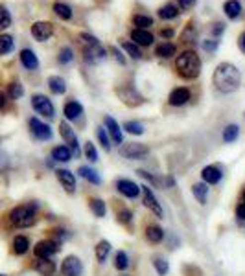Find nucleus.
<instances>
[{
	"label": "nucleus",
	"instance_id": "nucleus-24",
	"mask_svg": "<svg viewBox=\"0 0 245 276\" xmlns=\"http://www.w3.org/2000/svg\"><path fill=\"white\" fill-rule=\"evenodd\" d=\"M77 175L83 180H87L89 184H92V186H102L103 184L102 175L98 173V169H94L92 166H79L77 167Z\"/></svg>",
	"mask_w": 245,
	"mask_h": 276
},
{
	"label": "nucleus",
	"instance_id": "nucleus-6",
	"mask_svg": "<svg viewBox=\"0 0 245 276\" xmlns=\"http://www.w3.org/2000/svg\"><path fill=\"white\" fill-rule=\"evenodd\" d=\"M30 103H32V109L39 114V118L54 120V118L58 116L56 114V105H54V102H52L48 96L41 94V92H39V94H33Z\"/></svg>",
	"mask_w": 245,
	"mask_h": 276
},
{
	"label": "nucleus",
	"instance_id": "nucleus-21",
	"mask_svg": "<svg viewBox=\"0 0 245 276\" xmlns=\"http://www.w3.org/2000/svg\"><path fill=\"white\" fill-rule=\"evenodd\" d=\"M83 110H85L83 105H81L79 102H76V100H68V102L63 105L64 120H66V122H76V120L81 118Z\"/></svg>",
	"mask_w": 245,
	"mask_h": 276
},
{
	"label": "nucleus",
	"instance_id": "nucleus-41",
	"mask_svg": "<svg viewBox=\"0 0 245 276\" xmlns=\"http://www.w3.org/2000/svg\"><path fill=\"white\" fill-rule=\"evenodd\" d=\"M52 9H54V13H56L61 20H72V17H74L72 7L68 6V4H63V2H56Z\"/></svg>",
	"mask_w": 245,
	"mask_h": 276
},
{
	"label": "nucleus",
	"instance_id": "nucleus-34",
	"mask_svg": "<svg viewBox=\"0 0 245 276\" xmlns=\"http://www.w3.org/2000/svg\"><path fill=\"white\" fill-rule=\"evenodd\" d=\"M122 131H125L127 135L140 136L146 133V127H144V123H140L138 120H125L122 125Z\"/></svg>",
	"mask_w": 245,
	"mask_h": 276
},
{
	"label": "nucleus",
	"instance_id": "nucleus-60",
	"mask_svg": "<svg viewBox=\"0 0 245 276\" xmlns=\"http://www.w3.org/2000/svg\"><path fill=\"white\" fill-rule=\"evenodd\" d=\"M238 46H240V50H242V52L245 54V32L240 33V37H238Z\"/></svg>",
	"mask_w": 245,
	"mask_h": 276
},
{
	"label": "nucleus",
	"instance_id": "nucleus-1",
	"mask_svg": "<svg viewBox=\"0 0 245 276\" xmlns=\"http://www.w3.org/2000/svg\"><path fill=\"white\" fill-rule=\"evenodd\" d=\"M39 214H41V203L35 199L24 201L19 205L11 206L4 214L6 228L9 230H28L39 223Z\"/></svg>",
	"mask_w": 245,
	"mask_h": 276
},
{
	"label": "nucleus",
	"instance_id": "nucleus-63",
	"mask_svg": "<svg viewBox=\"0 0 245 276\" xmlns=\"http://www.w3.org/2000/svg\"><path fill=\"white\" fill-rule=\"evenodd\" d=\"M122 276H129V275H122Z\"/></svg>",
	"mask_w": 245,
	"mask_h": 276
},
{
	"label": "nucleus",
	"instance_id": "nucleus-9",
	"mask_svg": "<svg viewBox=\"0 0 245 276\" xmlns=\"http://www.w3.org/2000/svg\"><path fill=\"white\" fill-rule=\"evenodd\" d=\"M115 190L118 195H122L123 199H138L140 197V184H136L133 179L127 177H118L115 180Z\"/></svg>",
	"mask_w": 245,
	"mask_h": 276
},
{
	"label": "nucleus",
	"instance_id": "nucleus-19",
	"mask_svg": "<svg viewBox=\"0 0 245 276\" xmlns=\"http://www.w3.org/2000/svg\"><path fill=\"white\" fill-rule=\"evenodd\" d=\"M190 100H192V90L188 87H177L168 94V103L172 107H183V105L190 103Z\"/></svg>",
	"mask_w": 245,
	"mask_h": 276
},
{
	"label": "nucleus",
	"instance_id": "nucleus-23",
	"mask_svg": "<svg viewBox=\"0 0 245 276\" xmlns=\"http://www.w3.org/2000/svg\"><path fill=\"white\" fill-rule=\"evenodd\" d=\"M50 159L54 162H59V164H66V162H70L74 159V153L70 151L68 146L59 144V146H54L50 149Z\"/></svg>",
	"mask_w": 245,
	"mask_h": 276
},
{
	"label": "nucleus",
	"instance_id": "nucleus-25",
	"mask_svg": "<svg viewBox=\"0 0 245 276\" xmlns=\"http://www.w3.org/2000/svg\"><path fill=\"white\" fill-rule=\"evenodd\" d=\"M83 57L87 63L96 64L98 61H103V59L107 57V52H105V48H103L102 43H100V45H96V46L83 48Z\"/></svg>",
	"mask_w": 245,
	"mask_h": 276
},
{
	"label": "nucleus",
	"instance_id": "nucleus-22",
	"mask_svg": "<svg viewBox=\"0 0 245 276\" xmlns=\"http://www.w3.org/2000/svg\"><path fill=\"white\" fill-rule=\"evenodd\" d=\"M19 61L26 70L35 72L39 68V57L35 55V52H33L32 48H22V50L19 52Z\"/></svg>",
	"mask_w": 245,
	"mask_h": 276
},
{
	"label": "nucleus",
	"instance_id": "nucleus-51",
	"mask_svg": "<svg viewBox=\"0 0 245 276\" xmlns=\"http://www.w3.org/2000/svg\"><path fill=\"white\" fill-rule=\"evenodd\" d=\"M79 43L83 45V48H89V46L100 45V41H98L94 35H90V33H85V32L79 33Z\"/></svg>",
	"mask_w": 245,
	"mask_h": 276
},
{
	"label": "nucleus",
	"instance_id": "nucleus-20",
	"mask_svg": "<svg viewBox=\"0 0 245 276\" xmlns=\"http://www.w3.org/2000/svg\"><path fill=\"white\" fill-rule=\"evenodd\" d=\"M144 238H146V241L149 245H161L166 239V230L161 225H157V223H149L144 228Z\"/></svg>",
	"mask_w": 245,
	"mask_h": 276
},
{
	"label": "nucleus",
	"instance_id": "nucleus-28",
	"mask_svg": "<svg viewBox=\"0 0 245 276\" xmlns=\"http://www.w3.org/2000/svg\"><path fill=\"white\" fill-rule=\"evenodd\" d=\"M192 195H193V199L197 201L199 205H206L208 195H210V186L205 184L203 180H199V182H193L192 184Z\"/></svg>",
	"mask_w": 245,
	"mask_h": 276
},
{
	"label": "nucleus",
	"instance_id": "nucleus-10",
	"mask_svg": "<svg viewBox=\"0 0 245 276\" xmlns=\"http://www.w3.org/2000/svg\"><path fill=\"white\" fill-rule=\"evenodd\" d=\"M59 135H61V138L64 140V146H68L70 148V151L74 153V157H81V146H79V140H77V135L76 131L72 129V125L66 120H63V122L59 123Z\"/></svg>",
	"mask_w": 245,
	"mask_h": 276
},
{
	"label": "nucleus",
	"instance_id": "nucleus-27",
	"mask_svg": "<svg viewBox=\"0 0 245 276\" xmlns=\"http://www.w3.org/2000/svg\"><path fill=\"white\" fill-rule=\"evenodd\" d=\"M131 41L135 43L136 46H151L155 41V35L151 32H148V30H138V28H135L133 32H131Z\"/></svg>",
	"mask_w": 245,
	"mask_h": 276
},
{
	"label": "nucleus",
	"instance_id": "nucleus-15",
	"mask_svg": "<svg viewBox=\"0 0 245 276\" xmlns=\"http://www.w3.org/2000/svg\"><path fill=\"white\" fill-rule=\"evenodd\" d=\"M32 271L37 276H56L58 264H56L54 258H33Z\"/></svg>",
	"mask_w": 245,
	"mask_h": 276
},
{
	"label": "nucleus",
	"instance_id": "nucleus-16",
	"mask_svg": "<svg viewBox=\"0 0 245 276\" xmlns=\"http://www.w3.org/2000/svg\"><path fill=\"white\" fill-rule=\"evenodd\" d=\"M201 180L208 184V186H218L219 182L223 180L225 173H223V167L221 166H216V164H208L201 169Z\"/></svg>",
	"mask_w": 245,
	"mask_h": 276
},
{
	"label": "nucleus",
	"instance_id": "nucleus-36",
	"mask_svg": "<svg viewBox=\"0 0 245 276\" xmlns=\"http://www.w3.org/2000/svg\"><path fill=\"white\" fill-rule=\"evenodd\" d=\"M151 265H153L155 273L159 276H168V273H170V264H168L166 258L161 256V254L151 258Z\"/></svg>",
	"mask_w": 245,
	"mask_h": 276
},
{
	"label": "nucleus",
	"instance_id": "nucleus-14",
	"mask_svg": "<svg viewBox=\"0 0 245 276\" xmlns=\"http://www.w3.org/2000/svg\"><path fill=\"white\" fill-rule=\"evenodd\" d=\"M54 173H56V179H58V182L63 186V190L66 193H76L77 190V179L76 175L72 173L70 169H66V167H56L54 169Z\"/></svg>",
	"mask_w": 245,
	"mask_h": 276
},
{
	"label": "nucleus",
	"instance_id": "nucleus-56",
	"mask_svg": "<svg viewBox=\"0 0 245 276\" xmlns=\"http://www.w3.org/2000/svg\"><path fill=\"white\" fill-rule=\"evenodd\" d=\"M234 214H236V219H238L240 223H245V205L244 203H240V205L236 206Z\"/></svg>",
	"mask_w": 245,
	"mask_h": 276
},
{
	"label": "nucleus",
	"instance_id": "nucleus-39",
	"mask_svg": "<svg viewBox=\"0 0 245 276\" xmlns=\"http://www.w3.org/2000/svg\"><path fill=\"white\" fill-rule=\"evenodd\" d=\"M116 221L120 223V225H133V221H135V214H133V210L131 208H127V206H122V208H118L116 210Z\"/></svg>",
	"mask_w": 245,
	"mask_h": 276
},
{
	"label": "nucleus",
	"instance_id": "nucleus-43",
	"mask_svg": "<svg viewBox=\"0 0 245 276\" xmlns=\"http://www.w3.org/2000/svg\"><path fill=\"white\" fill-rule=\"evenodd\" d=\"M120 45H122L123 52H125V54H127V55H129L131 59H140V57H142L140 46H136L135 43H131V41H122Z\"/></svg>",
	"mask_w": 245,
	"mask_h": 276
},
{
	"label": "nucleus",
	"instance_id": "nucleus-29",
	"mask_svg": "<svg viewBox=\"0 0 245 276\" xmlns=\"http://www.w3.org/2000/svg\"><path fill=\"white\" fill-rule=\"evenodd\" d=\"M87 205H89V210L94 218L103 219L107 216V203L103 199H100V197H89V203H87Z\"/></svg>",
	"mask_w": 245,
	"mask_h": 276
},
{
	"label": "nucleus",
	"instance_id": "nucleus-30",
	"mask_svg": "<svg viewBox=\"0 0 245 276\" xmlns=\"http://www.w3.org/2000/svg\"><path fill=\"white\" fill-rule=\"evenodd\" d=\"M113 267H115L118 273H125V271L131 267V258L125 251H116L115 256H113Z\"/></svg>",
	"mask_w": 245,
	"mask_h": 276
},
{
	"label": "nucleus",
	"instance_id": "nucleus-44",
	"mask_svg": "<svg viewBox=\"0 0 245 276\" xmlns=\"http://www.w3.org/2000/svg\"><path fill=\"white\" fill-rule=\"evenodd\" d=\"M83 157L87 159L89 162H98L100 161V155H98V149H96V146L92 144V142H85L83 144Z\"/></svg>",
	"mask_w": 245,
	"mask_h": 276
},
{
	"label": "nucleus",
	"instance_id": "nucleus-61",
	"mask_svg": "<svg viewBox=\"0 0 245 276\" xmlns=\"http://www.w3.org/2000/svg\"><path fill=\"white\" fill-rule=\"evenodd\" d=\"M240 203H244L245 205V186L242 188V193H240Z\"/></svg>",
	"mask_w": 245,
	"mask_h": 276
},
{
	"label": "nucleus",
	"instance_id": "nucleus-46",
	"mask_svg": "<svg viewBox=\"0 0 245 276\" xmlns=\"http://www.w3.org/2000/svg\"><path fill=\"white\" fill-rule=\"evenodd\" d=\"M96 138L100 142V146L103 148V151H111V138L103 125H98L96 127Z\"/></svg>",
	"mask_w": 245,
	"mask_h": 276
},
{
	"label": "nucleus",
	"instance_id": "nucleus-48",
	"mask_svg": "<svg viewBox=\"0 0 245 276\" xmlns=\"http://www.w3.org/2000/svg\"><path fill=\"white\" fill-rule=\"evenodd\" d=\"M74 61V52L70 46H63L58 54V63L59 64H70Z\"/></svg>",
	"mask_w": 245,
	"mask_h": 276
},
{
	"label": "nucleus",
	"instance_id": "nucleus-50",
	"mask_svg": "<svg viewBox=\"0 0 245 276\" xmlns=\"http://www.w3.org/2000/svg\"><path fill=\"white\" fill-rule=\"evenodd\" d=\"M11 26V13L7 11L6 6L0 4V30H7Z\"/></svg>",
	"mask_w": 245,
	"mask_h": 276
},
{
	"label": "nucleus",
	"instance_id": "nucleus-42",
	"mask_svg": "<svg viewBox=\"0 0 245 276\" xmlns=\"http://www.w3.org/2000/svg\"><path fill=\"white\" fill-rule=\"evenodd\" d=\"M13 48H15V41H13V37L11 35H7V33H2V35H0V55L11 54Z\"/></svg>",
	"mask_w": 245,
	"mask_h": 276
},
{
	"label": "nucleus",
	"instance_id": "nucleus-40",
	"mask_svg": "<svg viewBox=\"0 0 245 276\" xmlns=\"http://www.w3.org/2000/svg\"><path fill=\"white\" fill-rule=\"evenodd\" d=\"M179 7L175 6L174 2H168V4H164V6L159 9V17H161L162 20H172V19H177L179 17Z\"/></svg>",
	"mask_w": 245,
	"mask_h": 276
},
{
	"label": "nucleus",
	"instance_id": "nucleus-59",
	"mask_svg": "<svg viewBox=\"0 0 245 276\" xmlns=\"http://www.w3.org/2000/svg\"><path fill=\"white\" fill-rule=\"evenodd\" d=\"M159 35L164 39H172L175 35V32H174V28H162L161 32H159Z\"/></svg>",
	"mask_w": 245,
	"mask_h": 276
},
{
	"label": "nucleus",
	"instance_id": "nucleus-3",
	"mask_svg": "<svg viewBox=\"0 0 245 276\" xmlns=\"http://www.w3.org/2000/svg\"><path fill=\"white\" fill-rule=\"evenodd\" d=\"M175 70L183 79H197L201 74V59L197 55V52H181L175 57Z\"/></svg>",
	"mask_w": 245,
	"mask_h": 276
},
{
	"label": "nucleus",
	"instance_id": "nucleus-12",
	"mask_svg": "<svg viewBox=\"0 0 245 276\" xmlns=\"http://www.w3.org/2000/svg\"><path fill=\"white\" fill-rule=\"evenodd\" d=\"M83 271H85L83 262H81V258L76 256V254L64 256L61 265H59L61 276H83Z\"/></svg>",
	"mask_w": 245,
	"mask_h": 276
},
{
	"label": "nucleus",
	"instance_id": "nucleus-58",
	"mask_svg": "<svg viewBox=\"0 0 245 276\" xmlns=\"http://www.w3.org/2000/svg\"><path fill=\"white\" fill-rule=\"evenodd\" d=\"M7 103H9V98H7L6 90H0V110H6Z\"/></svg>",
	"mask_w": 245,
	"mask_h": 276
},
{
	"label": "nucleus",
	"instance_id": "nucleus-57",
	"mask_svg": "<svg viewBox=\"0 0 245 276\" xmlns=\"http://www.w3.org/2000/svg\"><path fill=\"white\" fill-rule=\"evenodd\" d=\"M177 2H179L181 9L188 11V9H192V7L195 6V2H197V0H177Z\"/></svg>",
	"mask_w": 245,
	"mask_h": 276
},
{
	"label": "nucleus",
	"instance_id": "nucleus-55",
	"mask_svg": "<svg viewBox=\"0 0 245 276\" xmlns=\"http://www.w3.org/2000/svg\"><path fill=\"white\" fill-rule=\"evenodd\" d=\"M223 32H225V24H223V22H214L212 28H210V33H212L216 39H218Z\"/></svg>",
	"mask_w": 245,
	"mask_h": 276
},
{
	"label": "nucleus",
	"instance_id": "nucleus-52",
	"mask_svg": "<svg viewBox=\"0 0 245 276\" xmlns=\"http://www.w3.org/2000/svg\"><path fill=\"white\" fill-rule=\"evenodd\" d=\"M201 48L208 54H212L219 48V41L218 39H205V41H201Z\"/></svg>",
	"mask_w": 245,
	"mask_h": 276
},
{
	"label": "nucleus",
	"instance_id": "nucleus-37",
	"mask_svg": "<svg viewBox=\"0 0 245 276\" xmlns=\"http://www.w3.org/2000/svg\"><path fill=\"white\" fill-rule=\"evenodd\" d=\"M221 138H223L225 144H234V142L238 140L240 138V125L238 123H229V125H225Z\"/></svg>",
	"mask_w": 245,
	"mask_h": 276
},
{
	"label": "nucleus",
	"instance_id": "nucleus-26",
	"mask_svg": "<svg viewBox=\"0 0 245 276\" xmlns=\"http://www.w3.org/2000/svg\"><path fill=\"white\" fill-rule=\"evenodd\" d=\"M111 252H113V245H111L107 239H100V241L94 245V258H96V262L100 265H103L107 262V258L111 256Z\"/></svg>",
	"mask_w": 245,
	"mask_h": 276
},
{
	"label": "nucleus",
	"instance_id": "nucleus-54",
	"mask_svg": "<svg viewBox=\"0 0 245 276\" xmlns=\"http://www.w3.org/2000/svg\"><path fill=\"white\" fill-rule=\"evenodd\" d=\"M109 52H111V54H113V57L116 59V63H118V64H122V66H123V64H125V57H123V54H122V52H120V50H118L116 46H111Z\"/></svg>",
	"mask_w": 245,
	"mask_h": 276
},
{
	"label": "nucleus",
	"instance_id": "nucleus-4",
	"mask_svg": "<svg viewBox=\"0 0 245 276\" xmlns=\"http://www.w3.org/2000/svg\"><path fill=\"white\" fill-rule=\"evenodd\" d=\"M118 153L125 161H146L151 153V149L146 144H140V142H127V144L123 142L118 148Z\"/></svg>",
	"mask_w": 245,
	"mask_h": 276
},
{
	"label": "nucleus",
	"instance_id": "nucleus-47",
	"mask_svg": "<svg viewBox=\"0 0 245 276\" xmlns=\"http://www.w3.org/2000/svg\"><path fill=\"white\" fill-rule=\"evenodd\" d=\"M133 26H136L138 30H148V28L153 26V19L148 17V15H142V13H138V15L133 17Z\"/></svg>",
	"mask_w": 245,
	"mask_h": 276
},
{
	"label": "nucleus",
	"instance_id": "nucleus-5",
	"mask_svg": "<svg viewBox=\"0 0 245 276\" xmlns=\"http://www.w3.org/2000/svg\"><path fill=\"white\" fill-rule=\"evenodd\" d=\"M28 131L33 140L37 142H50L54 138V129L50 127V123L43 122L39 116H32L28 120Z\"/></svg>",
	"mask_w": 245,
	"mask_h": 276
},
{
	"label": "nucleus",
	"instance_id": "nucleus-32",
	"mask_svg": "<svg viewBox=\"0 0 245 276\" xmlns=\"http://www.w3.org/2000/svg\"><path fill=\"white\" fill-rule=\"evenodd\" d=\"M136 175H138L140 179L146 180L149 186L162 188V190H164V177H162V175H153L151 171H148V169H136Z\"/></svg>",
	"mask_w": 245,
	"mask_h": 276
},
{
	"label": "nucleus",
	"instance_id": "nucleus-38",
	"mask_svg": "<svg viewBox=\"0 0 245 276\" xmlns=\"http://www.w3.org/2000/svg\"><path fill=\"white\" fill-rule=\"evenodd\" d=\"M175 52H177V46L174 43H161V45H157V48H155V55L162 59H170L175 55Z\"/></svg>",
	"mask_w": 245,
	"mask_h": 276
},
{
	"label": "nucleus",
	"instance_id": "nucleus-49",
	"mask_svg": "<svg viewBox=\"0 0 245 276\" xmlns=\"http://www.w3.org/2000/svg\"><path fill=\"white\" fill-rule=\"evenodd\" d=\"M195 37H197V30L193 28V22H188V26L184 28L183 35H181V41H183V43H188V45H192V43H195Z\"/></svg>",
	"mask_w": 245,
	"mask_h": 276
},
{
	"label": "nucleus",
	"instance_id": "nucleus-2",
	"mask_svg": "<svg viewBox=\"0 0 245 276\" xmlns=\"http://www.w3.org/2000/svg\"><path fill=\"white\" fill-rule=\"evenodd\" d=\"M214 89L219 90L221 94H232L240 89L242 85V74H240L238 66L232 63H219L212 74Z\"/></svg>",
	"mask_w": 245,
	"mask_h": 276
},
{
	"label": "nucleus",
	"instance_id": "nucleus-17",
	"mask_svg": "<svg viewBox=\"0 0 245 276\" xmlns=\"http://www.w3.org/2000/svg\"><path fill=\"white\" fill-rule=\"evenodd\" d=\"M103 127L107 131V135L111 138V144H115V146H122L123 144V131L120 127V123L116 122L113 116H105L103 118Z\"/></svg>",
	"mask_w": 245,
	"mask_h": 276
},
{
	"label": "nucleus",
	"instance_id": "nucleus-31",
	"mask_svg": "<svg viewBox=\"0 0 245 276\" xmlns=\"http://www.w3.org/2000/svg\"><path fill=\"white\" fill-rule=\"evenodd\" d=\"M46 83H48V90L54 96H63L66 92V81L61 76H50Z\"/></svg>",
	"mask_w": 245,
	"mask_h": 276
},
{
	"label": "nucleus",
	"instance_id": "nucleus-53",
	"mask_svg": "<svg viewBox=\"0 0 245 276\" xmlns=\"http://www.w3.org/2000/svg\"><path fill=\"white\" fill-rule=\"evenodd\" d=\"M9 167H11V161H9V157H7L6 153H0V175L6 173Z\"/></svg>",
	"mask_w": 245,
	"mask_h": 276
},
{
	"label": "nucleus",
	"instance_id": "nucleus-18",
	"mask_svg": "<svg viewBox=\"0 0 245 276\" xmlns=\"http://www.w3.org/2000/svg\"><path fill=\"white\" fill-rule=\"evenodd\" d=\"M32 37L39 43H45L48 39L54 35V24L48 22V20H37V22H33L32 24Z\"/></svg>",
	"mask_w": 245,
	"mask_h": 276
},
{
	"label": "nucleus",
	"instance_id": "nucleus-7",
	"mask_svg": "<svg viewBox=\"0 0 245 276\" xmlns=\"http://www.w3.org/2000/svg\"><path fill=\"white\" fill-rule=\"evenodd\" d=\"M63 249V245L56 241L54 238H45L39 239L37 243L32 247L33 258H54L56 254H59Z\"/></svg>",
	"mask_w": 245,
	"mask_h": 276
},
{
	"label": "nucleus",
	"instance_id": "nucleus-13",
	"mask_svg": "<svg viewBox=\"0 0 245 276\" xmlns=\"http://www.w3.org/2000/svg\"><path fill=\"white\" fill-rule=\"evenodd\" d=\"M116 96L120 98L125 105H129V107H138V105L144 103V98L136 92V89L133 85H120L116 89Z\"/></svg>",
	"mask_w": 245,
	"mask_h": 276
},
{
	"label": "nucleus",
	"instance_id": "nucleus-62",
	"mask_svg": "<svg viewBox=\"0 0 245 276\" xmlns=\"http://www.w3.org/2000/svg\"><path fill=\"white\" fill-rule=\"evenodd\" d=\"M0 276H9V275H4V273H0Z\"/></svg>",
	"mask_w": 245,
	"mask_h": 276
},
{
	"label": "nucleus",
	"instance_id": "nucleus-45",
	"mask_svg": "<svg viewBox=\"0 0 245 276\" xmlns=\"http://www.w3.org/2000/svg\"><path fill=\"white\" fill-rule=\"evenodd\" d=\"M70 232L66 230V228H63V226H54L50 230V238H54L56 241H59V243L63 245L64 241H68L70 239Z\"/></svg>",
	"mask_w": 245,
	"mask_h": 276
},
{
	"label": "nucleus",
	"instance_id": "nucleus-33",
	"mask_svg": "<svg viewBox=\"0 0 245 276\" xmlns=\"http://www.w3.org/2000/svg\"><path fill=\"white\" fill-rule=\"evenodd\" d=\"M6 94H7V98H9V102H19L20 98L24 96V87H22V83H20V81L13 79V81H9V83H7Z\"/></svg>",
	"mask_w": 245,
	"mask_h": 276
},
{
	"label": "nucleus",
	"instance_id": "nucleus-11",
	"mask_svg": "<svg viewBox=\"0 0 245 276\" xmlns=\"http://www.w3.org/2000/svg\"><path fill=\"white\" fill-rule=\"evenodd\" d=\"M32 239L28 234H15L9 241V252L15 258H24L32 252Z\"/></svg>",
	"mask_w": 245,
	"mask_h": 276
},
{
	"label": "nucleus",
	"instance_id": "nucleus-8",
	"mask_svg": "<svg viewBox=\"0 0 245 276\" xmlns=\"http://www.w3.org/2000/svg\"><path fill=\"white\" fill-rule=\"evenodd\" d=\"M140 193H142V205L146 206L157 219L164 218V208H162V205L159 203V199H157V195L153 193L151 186H149V184H142Z\"/></svg>",
	"mask_w": 245,
	"mask_h": 276
},
{
	"label": "nucleus",
	"instance_id": "nucleus-35",
	"mask_svg": "<svg viewBox=\"0 0 245 276\" xmlns=\"http://www.w3.org/2000/svg\"><path fill=\"white\" fill-rule=\"evenodd\" d=\"M223 11H225L227 19L236 20L242 15V4H240L238 0H227L225 4H223Z\"/></svg>",
	"mask_w": 245,
	"mask_h": 276
}]
</instances>
